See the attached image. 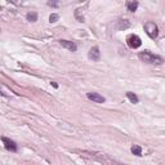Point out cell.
I'll list each match as a JSON object with an SVG mask.
<instances>
[{"label": "cell", "instance_id": "8fae6325", "mask_svg": "<svg viewBox=\"0 0 165 165\" xmlns=\"http://www.w3.org/2000/svg\"><path fill=\"white\" fill-rule=\"evenodd\" d=\"M131 152H133L136 156H142V147H141V146L134 145L133 147H131Z\"/></svg>", "mask_w": 165, "mask_h": 165}, {"label": "cell", "instance_id": "ba28073f", "mask_svg": "<svg viewBox=\"0 0 165 165\" xmlns=\"http://www.w3.org/2000/svg\"><path fill=\"white\" fill-rule=\"evenodd\" d=\"M138 2H126V8L129 12H136L137 8H138Z\"/></svg>", "mask_w": 165, "mask_h": 165}, {"label": "cell", "instance_id": "4fadbf2b", "mask_svg": "<svg viewBox=\"0 0 165 165\" xmlns=\"http://www.w3.org/2000/svg\"><path fill=\"white\" fill-rule=\"evenodd\" d=\"M48 5H49V7H58V3H57V2H49Z\"/></svg>", "mask_w": 165, "mask_h": 165}, {"label": "cell", "instance_id": "7a4b0ae2", "mask_svg": "<svg viewBox=\"0 0 165 165\" xmlns=\"http://www.w3.org/2000/svg\"><path fill=\"white\" fill-rule=\"evenodd\" d=\"M145 31L151 39H156L159 35V27L156 26L155 22H151V21L145 23Z\"/></svg>", "mask_w": 165, "mask_h": 165}, {"label": "cell", "instance_id": "3957f363", "mask_svg": "<svg viewBox=\"0 0 165 165\" xmlns=\"http://www.w3.org/2000/svg\"><path fill=\"white\" fill-rule=\"evenodd\" d=\"M126 44H128V47L131 48V49H137L142 45V40L138 35H134V34H131V35H128L126 38Z\"/></svg>", "mask_w": 165, "mask_h": 165}, {"label": "cell", "instance_id": "277c9868", "mask_svg": "<svg viewBox=\"0 0 165 165\" xmlns=\"http://www.w3.org/2000/svg\"><path fill=\"white\" fill-rule=\"evenodd\" d=\"M2 141H3V143H4V147H5L8 151H10V152H17L18 147H17V143H16L14 141L9 139V138H7V137H2Z\"/></svg>", "mask_w": 165, "mask_h": 165}, {"label": "cell", "instance_id": "5bb4252c", "mask_svg": "<svg viewBox=\"0 0 165 165\" xmlns=\"http://www.w3.org/2000/svg\"><path fill=\"white\" fill-rule=\"evenodd\" d=\"M52 85H53L54 88H58V85H57V83H54V81H52Z\"/></svg>", "mask_w": 165, "mask_h": 165}, {"label": "cell", "instance_id": "6da1fadb", "mask_svg": "<svg viewBox=\"0 0 165 165\" xmlns=\"http://www.w3.org/2000/svg\"><path fill=\"white\" fill-rule=\"evenodd\" d=\"M138 57L142 62H145L147 64H162L164 58L161 56H157V54H153L150 50H145V52H141L138 54Z\"/></svg>", "mask_w": 165, "mask_h": 165}, {"label": "cell", "instance_id": "7c38bea8", "mask_svg": "<svg viewBox=\"0 0 165 165\" xmlns=\"http://www.w3.org/2000/svg\"><path fill=\"white\" fill-rule=\"evenodd\" d=\"M59 19V16L57 14V13H53V14H50V17H49V22L50 23H54V22H57Z\"/></svg>", "mask_w": 165, "mask_h": 165}, {"label": "cell", "instance_id": "30bf717a", "mask_svg": "<svg viewBox=\"0 0 165 165\" xmlns=\"http://www.w3.org/2000/svg\"><path fill=\"white\" fill-rule=\"evenodd\" d=\"M26 18H27V21H30V22H36V21H38V13H36V12H28V13L26 14Z\"/></svg>", "mask_w": 165, "mask_h": 165}, {"label": "cell", "instance_id": "5b68a950", "mask_svg": "<svg viewBox=\"0 0 165 165\" xmlns=\"http://www.w3.org/2000/svg\"><path fill=\"white\" fill-rule=\"evenodd\" d=\"M88 58L92 59V61H100V58H101L100 48H98V47H93V48H90L89 52H88Z\"/></svg>", "mask_w": 165, "mask_h": 165}, {"label": "cell", "instance_id": "8992f818", "mask_svg": "<svg viewBox=\"0 0 165 165\" xmlns=\"http://www.w3.org/2000/svg\"><path fill=\"white\" fill-rule=\"evenodd\" d=\"M86 97H88V100H90L95 103H105V101H106V98L103 95H101L100 93H93L92 92V93H88Z\"/></svg>", "mask_w": 165, "mask_h": 165}, {"label": "cell", "instance_id": "9c48e42d", "mask_svg": "<svg viewBox=\"0 0 165 165\" xmlns=\"http://www.w3.org/2000/svg\"><path fill=\"white\" fill-rule=\"evenodd\" d=\"M126 97L129 98V101L131 102V103H138L139 102V100H138V97L133 93V92H126Z\"/></svg>", "mask_w": 165, "mask_h": 165}, {"label": "cell", "instance_id": "52a82bcc", "mask_svg": "<svg viewBox=\"0 0 165 165\" xmlns=\"http://www.w3.org/2000/svg\"><path fill=\"white\" fill-rule=\"evenodd\" d=\"M59 44L66 48V49H69L70 52H76V49H78V47H76V44L72 43V41H69V40H59Z\"/></svg>", "mask_w": 165, "mask_h": 165}]
</instances>
